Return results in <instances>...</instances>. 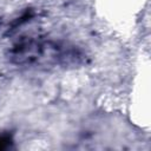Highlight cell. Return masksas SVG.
<instances>
[{
	"label": "cell",
	"mask_w": 151,
	"mask_h": 151,
	"mask_svg": "<svg viewBox=\"0 0 151 151\" xmlns=\"http://www.w3.org/2000/svg\"><path fill=\"white\" fill-rule=\"evenodd\" d=\"M76 54L67 46L59 45L53 41H38L29 40L14 46L12 58L18 64H33V65H53L61 64L66 58H73Z\"/></svg>",
	"instance_id": "1"
},
{
	"label": "cell",
	"mask_w": 151,
	"mask_h": 151,
	"mask_svg": "<svg viewBox=\"0 0 151 151\" xmlns=\"http://www.w3.org/2000/svg\"><path fill=\"white\" fill-rule=\"evenodd\" d=\"M12 144V138L7 134H0V150H5Z\"/></svg>",
	"instance_id": "2"
}]
</instances>
